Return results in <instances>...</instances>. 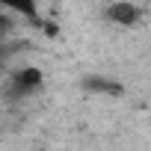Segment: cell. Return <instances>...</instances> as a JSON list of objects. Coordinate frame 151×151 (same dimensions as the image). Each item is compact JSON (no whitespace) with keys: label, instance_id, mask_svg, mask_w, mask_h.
Masks as SVG:
<instances>
[{"label":"cell","instance_id":"obj_1","mask_svg":"<svg viewBox=\"0 0 151 151\" xmlns=\"http://www.w3.org/2000/svg\"><path fill=\"white\" fill-rule=\"evenodd\" d=\"M42 86H45V74H42V68H39V65H21V68L12 71L9 98H18V101L33 98V95L42 92Z\"/></svg>","mask_w":151,"mask_h":151},{"label":"cell","instance_id":"obj_2","mask_svg":"<svg viewBox=\"0 0 151 151\" xmlns=\"http://www.w3.org/2000/svg\"><path fill=\"white\" fill-rule=\"evenodd\" d=\"M107 18L116 24V27H136L139 18H142V9L130 0H113L107 6Z\"/></svg>","mask_w":151,"mask_h":151},{"label":"cell","instance_id":"obj_3","mask_svg":"<svg viewBox=\"0 0 151 151\" xmlns=\"http://www.w3.org/2000/svg\"><path fill=\"white\" fill-rule=\"evenodd\" d=\"M0 9L27 21H39V0H0Z\"/></svg>","mask_w":151,"mask_h":151}]
</instances>
